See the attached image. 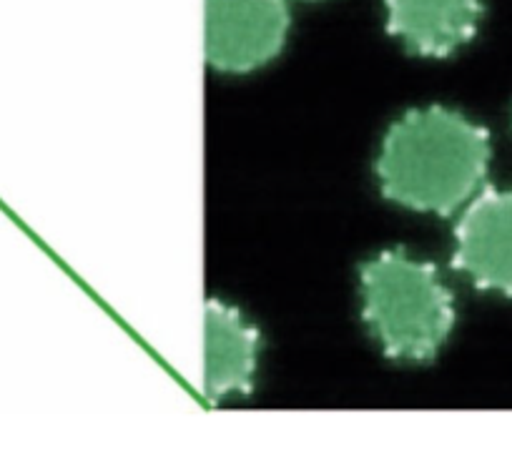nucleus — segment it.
<instances>
[{
	"label": "nucleus",
	"instance_id": "5",
	"mask_svg": "<svg viewBox=\"0 0 512 449\" xmlns=\"http://www.w3.org/2000/svg\"><path fill=\"white\" fill-rule=\"evenodd\" d=\"M262 332L221 299L204 304V397L211 404L254 392Z\"/></svg>",
	"mask_w": 512,
	"mask_h": 449
},
{
	"label": "nucleus",
	"instance_id": "2",
	"mask_svg": "<svg viewBox=\"0 0 512 449\" xmlns=\"http://www.w3.org/2000/svg\"><path fill=\"white\" fill-rule=\"evenodd\" d=\"M362 322L384 357L400 364H430L440 357L457 324L455 296L430 261L405 249H387L359 264Z\"/></svg>",
	"mask_w": 512,
	"mask_h": 449
},
{
	"label": "nucleus",
	"instance_id": "6",
	"mask_svg": "<svg viewBox=\"0 0 512 449\" xmlns=\"http://www.w3.org/2000/svg\"><path fill=\"white\" fill-rule=\"evenodd\" d=\"M387 33L407 53L422 58H450L477 36L482 0H384Z\"/></svg>",
	"mask_w": 512,
	"mask_h": 449
},
{
	"label": "nucleus",
	"instance_id": "1",
	"mask_svg": "<svg viewBox=\"0 0 512 449\" xmlns=\"http://www.w3.org/2000/svg\"><path fill=\"white\" fill-rule=\"evenodd\" d=\"M490 159L485 126L445 106L410 108L384 133L374 176L392 204L447 219L480 191Z\"/></svg>",
	"mask_w": 512,
	"mask_h": 449
},
{
	"label": "nucleus",
	"instance_id": "3",
	"mask_svg": "<svg viewBox=\"0 0 512 449\" xmlns=\"http://www.w3.org/2000/svg\"><path fill=\"white\" fill-rule=\"evenodd\" d=\"M287 0H204V58L214 71L251 73L267 66L287 43Z\"/></svg>",
	"mask_w": 512,
	"mask_h": 449
},
{
	"label": "nucleus",
	"instance_id": "4",
	"mask_svg": "<svg viewBox=\"0 0 512 449\" xmlns=\"http://www.w3.org/2000/svg\"><path fill=\"white\" fill-rule=\"evenodd\" d=\"M452 269L480 291L512 299V189L485 186L455 224Z\"/></svg>",
	"mask_w": 512,
	"mask_h": 449
}]
</instances>
